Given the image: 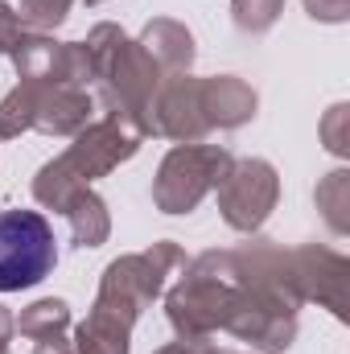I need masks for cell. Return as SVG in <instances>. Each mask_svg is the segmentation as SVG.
I'll list each match as a JSON object with an SVG mask.
<instances>
[{
    "label": "cell",
    "instance_id": "cell-1",
    "mask_svg": "<svg viewBox=\"0 0 350 354\" xmlns=\"http://www.w3.org/2000/svg\"><path fill=\"white\" fill-rule=\"evenodd\" d=\"M58 260L54 227L37 210H0V292L42 284Z\"/></svg>",
    "mask_w": 350,
    "mask_h": 354
}]
</instances>
